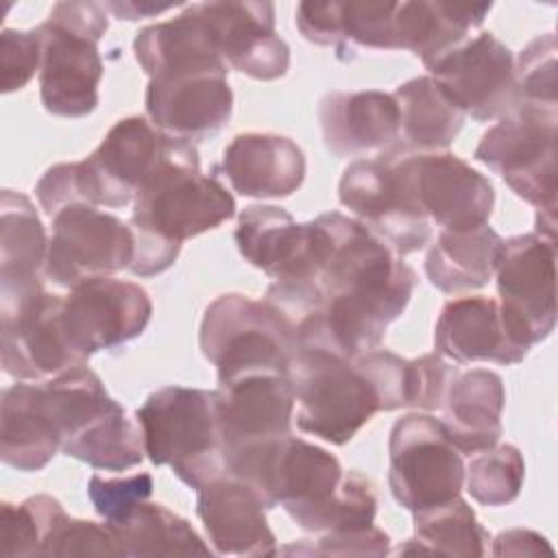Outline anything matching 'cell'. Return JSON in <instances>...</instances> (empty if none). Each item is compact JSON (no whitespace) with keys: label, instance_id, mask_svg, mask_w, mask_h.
Returning <instances> with one entry per match:
<instances>
[{"label":"cell","instance_id":"obj_1","mask_svg":"<svg viewBox=\"0 0 558 558\" xmlns=\"http://www.w3.org/2000/svg\"><path fill=\"white\" fill-rule=\"evenodd\" d=\"M135 418L153 464L198 490L225 473V438L218 390L166 386L146 397Z\"/></svg>","mask_w":558,"mask_h":558},{"label":"cell","instance_id":"obj_2","mask_svg":"<svg viewBox=\"0 0 558 558\" xmlns=\"http://www.w3.org/2000/svg\"><path fill=\"white\" fill-rule=\"evenodd\" d=\"M233 214L235 201L231 192L201 172L192 142L172 137L166 157L135 194L131 227L181 244L216 229Z\"/></svg>","mask_w":558,"mask_h":558},{"label":"cell","instance_id":"obj_3","mask_svg":"<svg viewBox=\"0 0 558 558\" xmlns=\"http://www.w3.org/2000/svg\"><path fill=\"white\" fill-rule=\"evenodd\" d=\"M107 26L105 4L57 2L35 28L41 44L39 94L48 113L83 118L96 109L102 78L98 41Z\"/></svg>","mask_w":558,"mask_h":558},{"label":"cell","instance_id":"obj_4","mask_svg":"<svg viewBox=\"0 0 558 558\" xmlns=\"http://www.w3.org/2000/svg\"><path fill=\"white\" fill-rule=\"evenodd\" d=\"M201 351L218 371V386L255 373H288L294 331L268 301L220 294L201 320Z\"/></svg>","mask_w":558,"mask_h":558},{"label":"cell","instance_id":"obj_5","mask_svg":"<svg viewBox=\"0 0 558 558\" xmlns=\"http://www.w3.org/2000/svg\"><path fill=\"white\" fill-rule=\"evenodd\" d=\"M288 377L294 388L296 427L325 442H349L379 412L375 388L355 360L320 349H296Z\"/></svg>","mask_w":558,"mask_h":558},{"label":"cell","instance_id":"obj_6","mask_svg":"<svg viewBox=\"0 0 558 558\" xmlns=\"http://www.w3.org/2000/svg\"><path fill=\"white\" fill-rule=\"evenodd\" d=\"M556 124L558 109L514 105L490 126L475 159L497 172L510 190L538 211L556 214Z\"/></svg>","mask_w":558,"mask_h":558},{"label":"cell","instance_id":"obj_7","mask_svg":"<svg viewBox=\"0 0 558 558\" xmlns=\"http://www.w3.org/2000/svg\"><path fill=\"white\" fill-rule=\"evenodd\" d=\"M388 484L395 501L410 512L434 508L460 495L464 460L440 418L405 414L392 425Z\"/></svg>","mask_w":558,"mask_h":558},{"label":"cell","instance_id":"obj_8","mask_svg":"<svg viewBox=\"0 0 558 558\" xmlns=\"http://www.w3.org/2000/svg\"><path fill=\"white\" fill-rule=\"evenodd\" d=\"M0 362L17 381H44L70 368L87 366L63 327V296L44 286L0 296Z\"/></svg>","mask_w":558,"mask_h":558},{"label":"cell","instance_id":"obj_9","mask_svg":"<svg viewBox=\"0 0 558 558\" xmlns=\"http://www.w3.org/2000/svg\"><path fill=\"white\" fill-rule=\"evenodd\" d=\"M135 257V233L113 214L87 203H72L52 216V238L44 275L54 286H74L129 270Z\"/></svg>","mask_w":558,"mask_h":558},{"label":"cell","instance_id":"obj_10","mask_svg":"<svg viewBox=\"0 0 558 558\" xmlns=\"http://www.w3.org/2000/svg\"><path fill=\"white\" fill-rule=\"evenodd\" d=\"M170 140L142 116L118 120L89 157L74 161L76 201L94 207L135 201L140 185L166 157Z\"/></svg>","mask_w":558,"mask_h":558},{"label":"cell","instance_id":"obj_11","mask_svg":"<svg viewBox=\"0 0 558 558\" xmlns=\"http://www.w3.org/2000/svg\"><path fill=\"white\" fill-rule=\"evenodd\" d=\"M421 214L442 229L486 225L495 205L490 181L451 153H388Z\"/></svg>","mask_w":558,"mask_h":558},{"label":"cell","instance_id":"obj_12","mask_svg":"<svg viewBox=\"0 0 558 558\" xmlns=\"http://www.w3.org/2000/svg\"><path fill=\"white\" fill-rule=\"evenodd\" d=\"M499 307L521 342L545 340L556 325V240L523 233L504 240L497 266Z\"/></svg>","mask_w":558,"mask_h":558},{"label":"cell","instance_id":"obj_13","mask_svg":"<svg viewBox=\"0 0 558 558\" xmlns=\"http://www.w3.org/2000/svg\"><path fill=\"white\" fill-rule=\"evenodd\" d=\"M338 198L397 255L423 248L432 235L429 220L412 201L388 155L349 163L338 185Z\"/></svg>","mask_w":558,"mask_h":558},{"label":"cell","instance_id":"obj_14","mask_svg":"<svg viewBox=\"0 0 558 558\" xmlns=\"http://www.w3.org/2000/svg\"><path fill=\"white\" fill-rule=\"evenodd\" d=\"M153 314L148 292L116 277L87 279L63 296V327L83 360L137 338Z\"/></svg>","mask_w":558,"mask_h":558},{"label":"cell","instance_id":"obj_15","mask_svg":"<svg viewBox=\"0 0 558 558\" xmlns=\"http://www.w3.org/2000/svg\"><path fill=\"white\" fill-rule=\"evenodd\" d=\"M235 242L242 257L275 281H316L327 231L318 218L296 222L283 207L248 205L240 214Z\"/></svg>","mask_w":558,"mask_h":558},{"label":"cell","instance_id":"obj_16","mask_svg":"<svg viewBox=\"0 0 558 558\" xmlns=\"http://www.w3.org/2000/svg\"><path fill=\"white\" fill-rule=\"evenodd\" d=\"M427 70L458 109L477 122L501 118L517 105L514 57L493 33L462 41Z\"/></svg>","mask_w":558,"mask_h":558},{"label":"cell","instance_id":"obj_17","mask_svg":"<svg viewBox=\"0 0 558 558\" xmlns=\"http://www.w3.org/2000/svg\"><path fill=\"white\" fill-rule=\"evenodd\" d=\"M233 92L227 70L179 72L148 81L146 113L166 135L203 140L231 118Z\"/></svg>","mask_w":558,"mask_h":558},{"label":"cell","instance_id":"obj_18","mask_svg":"<svg viewBox=\"0 0 558 558\" xmlns=\"http://www.w3.org/2000/svg\"><path fill=\"white\" fill-rule=\"evenodd\" d=\"M198 4L227 65L257 81H275L288 72L290 48L275 33V7L270 2Z\"/></svg>","mask_w":558,"mask_h":558},{"label":"cell","instance_id":"obj_19","mask_svg":"<svg viewBox=\"0 0 558 558\" xmlns=\"http://www.w3.org/2000/svg\"><path fill=\"white\" fill-rule=\"evenodd\" d=\"M259 495L233 475H218L198 488L196 514L218 556L266 558L279 554Z\"/></svg>","mask_w":558,"mask_h":558},{"label":"cell","instance_id":"obj_20","mask_svg":"<svg viewBox=\"0 0 558 558\" xmlns=\"http://www.w3.org/2000/svg\"><path fill=\"white\" fill-rule=\"evenodd\" d=\"M225 456L238 447L292 434L294 388L288 373H255L218 386Z\"/></svg>","mask_w":558,"mask_h":558},{"label":"cell","instance_id":"obj_21","mask_svg":"<svg viewBox=\"0 0 558 558\" xmlns=\"http://www.w3.org/2000/svg\"><path fill=\"white\" fill-rule=\"evenodd\" d=\"M436 353L453 362H523L530 347L510 329L499 301L460 296L449 301L434 329Z\"/></svg>","mask_w":558,"mask_h":558},{"label":"cell","instance_id":"obj_22","mask_svg":"<svg viewBox=\"0 0 558 558\" xmlns=\"http://www.w3.org/2000/svg\"><path fill=\"white\" fill-rule=\"evenodd\" d=\"M323 140L336 157L384 150L399 140V109L379 89L329 92L318 107Z\"/></svg>","mask_w":558,"mask_h":558},{"label":"cell","instance_id":"obj_23","mask_svg":"<svg viewBox=\"0 0 558 558\" xmlns=\"http://www.w3.org/2000/svg\"><path fill=\"white\" fill-rule=\"evenodd\" d=\"M222 172L242 196L286 198L305 179V155L290 137L240 133L222 153Z\"/></svg>","mask_w":558,"mask_h":558},{"label":"cell","instance_id":"obj_24","mask_svg":"<svg viewBox=\"0 0 558 558\" xmlns=\"http://www.w3.org/2000/svg\"><path fill=\"white\" fill-rule=\"evenodd\" d=\"M133 52L150 78L179 72L227 70L201 4H190L177 17L142 28L133 41Z\"/></svg>","mask_w":558,"mask_h":558},{"label":"cell","instance_id":"obj_25","mask_svg":"<svg viewBox=\"0 0 558 558\" xmlns=\"http://www.w3.org/2000/svg\"><path fill=\"white\" fill-rule=\"evenodd\" d=\"M504 403V381L497 373L486 368L456 371L440 403V423L460 453L473 456L499 440Z\"/></svg>","mask_w":558,"mask_h":558},{"label":"cell","instance_id":"obj_26","mask_svg":"<svg viewBox=\"0 0 558 558\" xmlns=\"http://www.w3.org/2000/svg\"><path fill=\"white\" fill-rule=\"evenodd\" d=\"M355 364L373 384L379 412L397 408L436 410L456 375V368L438 353L405 360L392 351L373 349L355 357Z\"/></svg>","mask_w":558,"mask_h":558},{"label":"cell","instance_id":"obj_27","mask_svg":"<svg viewBox=\"0 0 558 558\" xmlns=\"http://www.w3.org/2000/svg\"><path fill=\"white\" fill-rule=\"evenodd\" d=\"M493 4L488 2H445L408 0L395 9V46L414 52L425 68L442 54L466 41L471 28H477Z\"/></svg>","mask_w":558,"mask_h":558},{"label":"cell","instance_id":"obj_28","mask_svg":"<svg viewBox=\"0 0 558 558\" xmlns=\"http://www.w3.org/2000/svg\"><path fill=\"white\" fill-rule=\"evenodd\" d=\"M61 449L54 425L46 412L41 381H17L2 390L0 401V458L17 471H41Z\"/></svg>","mask_w":558,"mask_h":558},{"label":"cell","instance_id":"obj_29","mask_svg":"<svg viewBox=\"0 0 558 558\" xmlns=\"http://www.w3.org/2000/svg\"><path fill=\"white\" fill-rule=\"evenodd\" d=\"M501 244V235L488 222L471 229H442L425 257L427 279L449 294L477 290L495 275Z\"/></svg>","mask_w":558,"mask_h":558},{"label":"cell","instance_id":"obj_30","mask_svg":"<svg viewBox=\"0 0 558 558\" xmlns=\"http://www.w3.org/2000/svg\"><path fill=\"white\" fill-rule=\"evenodd\" d=\"M392 98L399 109V137L410 150L438 153L456 140L464 124V113L432 76L399 85Z\"/></svg>","mask_w":558,"mask_h":558},{"label":"cell","instance_id":"obj_31","mask_svg":"<svg viewBox=\"0 0 558 558\" xmlns=\"http://www.w3.org/2000/svg\"><path fill=\"white\" fill-rule=\"evenodd\" d=\"M107 525L113 530L124 558L211 554L196 530L183 517L174 514L161 504L142 501L129 514Z\"/></svg>","mask_w":558,"mask_h":558},{"label":"cell","instance_id":"obj_32","mask_svg":"<svg viewBox=\"0 0 558 558\" xmlns=\"http://www.w3.org/2000/svg\"><path fill=\"white\" fill-rule=\"evenodd\" d=\"M48 253L44 225L31 198L2 190L0 198V286L39 279Z\"/></svg>","mask_w":558,"mask_h":558},{"label":"cell","instance_id":"obj_33","mask_svg":"<svg viewBox=\"0 0 558 558\" xmlns=\"http://www.w3.org/2000/svg\"><path fill=\"white\" fill-rule=\"evenodd\" d=\"M414 514V538L401 545L395 554L414 556H484L490 541L480 525L471 506L458 495L447 504L425 508Z\"/></svg>","mask_w":558,"mask_h":558},{"label":"cell","instance_id":"obj_34","mask_svg":"<svg viewBox=\"0 0 558 558\" xmlns=\"http://www.w3.org/2000/svg\"><path fill=\"white\" fill-rule=\"evenodd\" d=\"M61 451L105 471H126L146 456L140 423L131 421L118 401L63 440Z\"/></svg>","mask_w":558,"mask_h":558},{"label":"cell","instance_id":"obj_35","mask_svg":"<svg viewBox=\"0 0 558 558\" xmlns=\"http://www.w3.org/2000/svg\"><path fill=\"white\" fill-rule=\"evenodd\" d=\"M63 506L50 495H33L22 504L2 501L0 556L35 558L54 527L65 519Z\"/></svg>","mask_w":558,"mask_h":558},{"label":"cell","instance_id":"obj_36","mask_svg":"<svg viewBox=\"0 0 558 558\" xmlns=\"http://www.w3.org/2000/svg\"><path fill=\"white\" fill-rule=\"evenodd\" d=\"M375 512L377 497L373 490V482L357 471H344V477L331 497L296 514L292 521L307 532L325 534L371 525Z\"/></svg>","mask_w":558,"mask_h":558},{"label":"cell","instance_id":"obj_37","mask_svg":"<svg viewBox=\"0 0 558 558\" xmlns=\"http://www.w3.org/2000/svg\"><path fill=\"white\" fill-rule=\"evenodd\" d=\"M525 462L514 445H493L471 456L464 466V484L482 506H506L521 493Z\"/></svg>","mask_w":558,"mask_h":558},{"label":"cell","instance_id":"obj_38","mask_svg":"<svg viewBox=\"0 0 558 558\" xmlns=\"http://www.w3.org/2000/svg\"><path fill=\"white\" fill-rule=\"evenodd\" d=\"M517 105H532L556 109L558 107V59L556 37L545 33L532 39L514 63Z\"/></svg>","mask_w":558,"mask_h":558},{"label":"cell","instance_id":"obj_39","mask_svg":"<svg viewBox=\"0 0 558 558\" xmlns=\"http://www.w3.org/2000/svg\"><path fill=\"white\" fill-rule=\"evenodd\" d=\"M395 9L397 2L379 0H351L340 2L342 50L347 44L362 48L397 50L395 46Z\"/></svg>","mask_w":558,"mask_h":558},{"label":"cell","instance_id":"obj_40","mask_svg":"<svg viewBox=\"0 0 558 558\" xmlns=\"http://www.w3.org/2000/svg\"><path fill=\"white\" fill-rule=\"evenodd\" d=\"M46 558L72 556H124L113 530L107 523L65 517L41 547Z\"/></svg>","mask_w":558,"mask_h":558},{"label":"cell","instance_id":"obj_41","mask_svg":"<svg viewBox=\"0 0 558 558\" xmlns=\"http://www.w3.org/2000/svg\"><path fill=\"white\" fill-rule=\"evenodd\" d=\"M87 495L94 504V510L107 523H113L137 508L142 501H148L153 495V477L148 473H135L129 477L105 480L94 473L87 484Z\"/></svg>","mask_w":558,"mask_h":558},{"label":"cell","instance_id":"obj_42","mask_svg":"<svg viewBox=\"0 0 558 558\" xmlns=\"http://www.w3.org/2000/svg\"><path fill=\"white\" fill-rule=\"evenodd\" d=\"M279 554H301V556H388L390 538L379 527L364 525L353 530H336L320 534L312 545H290L279 549Z\"/></svg>","mask_w":558,"mask_h":558},{"label":"cell","instance_id":"obj_43","mask_svg":"<svg viewBox=\"0 0 558 558\" xmlns=\"http://www.w3.org/2000/svg\"><path fill=\"white\" fill-rule=\"evenodd\" d=\"M41 65V44L37 31H13L0 33V85L2 92L22 89Z\"/></svg>","mask_w":558,"mask_h":558},{"label":"cell","instance_id":"obj_44","mask_svg":"<svg viewBox=\"0 0 558 558\" xmlns=\"http://www.w3.org/2000/svg\"><path fill=\"white\" fill-rule=\"evenodd\" d=\"M294 22L307 41L342 50L340 2H299Z\"/></svg>","mask_w":558,"mask_h":558},{"label":"cell","instance_id":"obj_45","mask_svg":"<svg viewBox=\"0 0 558 558\" xmlns=\"http://www.w3.org/2000/svg\"><path fill=\"white\" fill-rule=\"evenodd\" d=\"M493 554L495 556H541V554H554V549L541 534L517 527V530L501 532L493 541Z\"/></svg>","mask_w":558,"mask_h":558},{"label":"cell","instance_id":"obj_46","mask_svg":"<svg viewBox=\"0 0 558 558\" xmlns=\"http://www.w3.org/2000/svg\"><path fill=\"white\" fill-rule=\"evenodd\" d=\"M177 4H155L148 0L135 2V0H124V2H105V9H109L111 13H116L120 20H140V17H150V15H159L166 13L170 9H174Z\"/></svg>","mask_w":558,"mask_h":558}]
</instances>
